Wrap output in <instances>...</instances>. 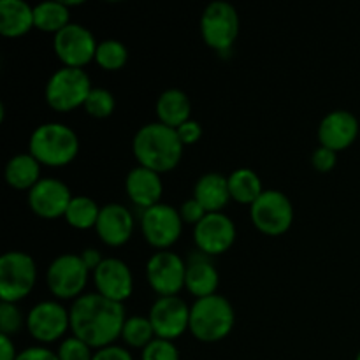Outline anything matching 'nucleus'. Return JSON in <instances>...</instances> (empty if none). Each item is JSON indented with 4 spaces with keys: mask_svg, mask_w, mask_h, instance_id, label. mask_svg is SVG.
<instances>
[{
    "mask_svg": "<svg viewBox=\"0 0 360 360\" xmlns=\"http://www.w3.org/2000/svg\"><path fill=\"white\" fill-rule=\"evenodd\" d=\"M129 60V49L118 39H104L98 42L95 62L104 70H120Z\"/></svg>",
    "mask_w": 360,
    "mask_h": 360,
    "instance_id": "30",
    "label": "nucleus"
},
{
    "mask_svg": "<svg viewBox=\"0 0 360 360\" xmlns=\"http://www.w3.org/2000/svg\"><path fill=\"white\" fill-rule=\"evenodd\" d=\"M70 333L94 350L115 345L122 338L127 313L123 304L105 299L98 292L83 294L70 306Z\"/></svg>",
    "mask_w": 360,
    "mask_h": 360,
    "instance_id": "1",
    "label": "nucleus"
},
{
    "mask_svg": "<svg viewBox=\"0 0 360 360\" xmlns=\"http://www.w3.org/2000/svg\"><path fill=\"white\" fill-rule=\"evenodd\" d=\"M94 354V348L88 347L84 341L72 336V334L69 338H63L58 345V350H56L60 360H91Z\"/></svg>",
    "mask_w": 360,
    "mask_h": 360,
    "instance_id": "33",
    "label": "nucleus"
},
{
    "mask_svg": "<svg viewBox=\"0 0 360 360\" xmlns=\"http://www.w3.org/2000/svg\"><path fill=\"white\" fill-rule=\"evenodd\" d=\"M176 132H178V137L183 143V146H192V144L199 143L200 137H202V125L197 120L190 118L188 122L179 125Z\"/></svg>",
    "mask_w": 360,
    "mask_h": 360,
    "instance_id": "37",
    "label": "nucleus"
},
{
    "mask_svg": "<svg viewBox=\"0 0 360 360\" xmlns=\"http://www.w3.org/2000/svg\"><path fill=\"white\" fill-rule=\"evenodd\" d=\"M97 46L98 41L95 39L94 32L84 25L74 23V21H70L63 30L53 35L55 55L65 67L83 69L91 60H95Z\"/></svg>",
    "mask_w": 360,
    "mask_h": 360,
    "instance_id": "12",
    "label": "nucleus"
},
{
    "mask_svg": "<svg viewBox=\"0 0 360 360\" xmlns=\"http://www.w3.org/2000/svg\"><path fill=\"white\" fill-rule=\"evenodd\" d=\"M35 28L46 34H58L70 23V7L63 0H48L34 6Z\"/></svg>",
    "mask_w": 360,
    "mask_h": 360,
    "instance_id": "27",
    "label": "nucleus"
},
{
    "mask_svg": "<svg viewBox=\"0 0 360 360\" xmlns=\"http://www.w3.org/2000/svg\"><path fill=\"white\" fill-rule=\"evenodd\" d=\"M155 338L157 336H155L153 326H151L148 316H141V315L127 316L125 323H123V330H122V340L127 347L144 350V348H146Z\"/></svg>",
    "mask_w": 360,
    "mask_h": 360,
    "instance_id": "29",
    "label": "nucleus"
},
{
    "mask_svg": "<svg viewBox=\"0 0 360 360\" xmlns=\"http://www.w3.org/2000/svg\"><path fill=\"white\" fill-rule=\"evenodd\" d=\"M218 285H220V273L214 267L210 255L193 250L186 259V276L185 288L195 299L207 297V295L218 294Z\"/></svg>",
    "mask_w": 360,
    "mask_h": 360,
    "instance_id": "20",
    "label": "nucleus"
},
{
    "mask_svg": "<svg viewBox=\"0 0 360 360\" xmlns=\"http://www.w3.org/2000/svg\"><path fill=\"white\" fill-rule=\"evenodd\" d=\"M28 153L34 155L41 165L63 167L79 153V137L65 123H41L30 134Z\"/></svg>",
    "mask_w": 360,
    "mask_h": 360,
    "instance_id": "3",
    "label": "nucleus"
},
{
    "mask_svg": "<svg viewBox=\"0 0 360 360\" xmlns=\"http://www.w3.org/2000/svg\"><path fill=\"white\" fill-rule=\"evenodd\" d=\"M238 9L227 0H213L207 4L200 16V35L206 46L218 51L220 55H227L234 46L239 35Z\"/></svg>",
    "mask_w": 360,
    "mask_h": 360,
    "instance_id": "6",
    "label": "nucleus"
},
{
    "mask_svg": "<svg viewBox=\"0 0 360 360\" xmlns=\"http://www.w3.org/2000/svg\"><path fill=\"white\" fill-rule=\"evenodd\" d=\"M79 257L83 259L84 266L90 269V273H94V271L101 266L102 260H104V257H102V253L98 252L97 248H84L83 252L79 253Z\"/></svg>",
    "mask_w": 360,
    "mask_h": 360,
    "instance_id": "40",
    "label": "nucleus"
},
{
    "mask_svg": "<svg viewBox=\"0 0 360 360\" xmlns=\"http://www.w3.org/2000/svg\"><path fill=\"white\" fill-rule=\"evenodd\" d=\"M311 164L319 172H330L338 164V153L326 146H319L313 151Z\"/></svg>",
    "mask_w": 360,
    "mask_h": 360,
    "instance_id": "35",
    "label": "nucleus"
},
{
    "mask_svg": "<svg viewBox=\"0 0 360 360\" xmlns=\"http://www.w3.org/2000/svg\"><path fill=\"white\" fill-rule=\"evenodd\" d=\"M183 143L176 129L160 122H151L141 127L132 139V153L137 165L164 174L178 167L183 158Z\"/></svg>",
    "mask_w": 360,
    "mask_h": 360,
    "instance_id": "2",
    "label": "nucleus"
},
{
    "mask_svg": "<svg viewBox=\"0 0 360 360\" xmlns=\"http://www.w3.org/2000/svg\"><path fill=\"white\" fill-rule=\"evenodd\" d=\"M91 88L86 70L62 65L49 76L44 86V98L55 111L69 112L84 105Z\"/></svg>",
    "mask_w": 360,
    "mask_h": 360,
    "instance_id": "5",
    "label": "nucleus"
},
{
    "mask_svg": "<svg viewBox=\"0 0 360 360\" xmlns=\"http://www.w3.org/2000/svg\"><path fill=\"white\" fill-rule=\"evenodd\" d=\"M83 108L86 111V115H90L91 118L104 120L109 118L115 112L116 98L112 95V91H109L108 88L94 86Z\"/></svg>",
    "mask_w": 360,
    "mask_h": 360,
    "instance_id": "31",
    "label": "nucleus"
},
{
    "mask_svg": "<svg viewBox=\"0 0 360 360\" xmlns=\"http://www.w3.org/2000/svg\"><path fill=\"white\" fill-rule=\"evenodd\" d=\"M136 227L132 211L120 202H109L101 207L95 232L104 245L118 248L130 241Z\"/></svg>",
    "mask_w": 360,
    "mask_h": 360,
    "instance_id": "19",
    "label": "nucleus"
},
{
    "mask_svg": "<svg viewBox=\"0 0 360 360\" xmlns=\"http://www.w3.org/2000/svg\"><path fill=\"white\" fill-rule=\"evenodd\" d=\"M158 122L171 129H178L192 118V102L181 88H167L162 91L155 104Z\"/></svg>",
    "mask_w": 360,
    "mask_h": 360,
    "instance_id": "23",
    "label": "nucleus"
},
{
    "mask_svg": "<svg viewBox=\"0 0 360 360\" xmlns=\"http://www.w3.org/2000/svg\"><path fill=\"white\" fill-rule=\"evenodd\" d=\"M155 336L162 340L176 341L190 327V306L179 295L157 297L148 313Z\"/></svg>",
    "mask_w": 360,
    "mask_h": 360,
    "instance_id": "14",
    "label": "nucleus"
},
{
    "mask_svg": "<svg viewBox=\"0 0 360 360\" xmlns=\"http://www.w3.org/2000/svg\"><path fill=\"white\" fill-rule=\"evenodd\" d=\"M186 260L171 250L155 252L146 262L148 285L158 297L178 295L185 288Z\"/></svg>",
    "mask_w": 360,
    "mask_h": 360,
    "instance_id": "13",
    "label": "nucleus"
},
{
    "mask_svg": "<svg viewBox=\"0 0 360 360\" xmlns=\"http://www.w3.org/2000/svg\"><path fill=\"white\" fill-rule=\"evenodd\" d=\"M72 197V192L62 179L42 176L41 181L28 192L27 200L34 214L44 220H55V218L65 217Z\"/></svg>",
    "mask_w": 360,
    "mask_h": 360,
    "instance_id": "16",
    "label": "nucleus"
},
{
    "mask_svg": "<svg viewBox=\"0 0 360 360\" xmlns=\"http://www.w3.org/2000/svg\"><path fill=\"white\" fill-rule=\"evenodd\" d=\"M294 204L281 190H264L262 195L250 206L253 225L266 236H281L294 224Z\"/></svg>",
    "mask_w": 360,
    "mask_h": 360,
    "instance_id": "9",
    "label": "nucleus"
},
{
    "mask_svg": "<svg viewBox=\"0 0 360 360\" xmlns=\"http://www.w3.org/2000/svg\"><path fill=\"white\" fill-rule=\"evenodd\" d=\"M90 274L79 253H62L48 266L46 285L56 301H76L83 295Z\"/></svg>",
    "mask_w": 360,
    "mask_h": 360,
    "instance_id": "8",
    "label": "nucleus"
},
{
    "mask_svg": "<svg viewBox=\"0 0 360 360\" xmlns=\"http://www.w3.org/2000/svg\"><path fill=\"white\" fill-rule=\"evenodd\" d=\"M179 350L174 341L155 338L144 350H141V360H179Z\"/></svg>",
    "mask_w": 360,
    "mask_h": 360,
    "instance_id": "34",
    "label": "nucleus"
},
{
    "mask_svg": "<svg viewBox=\"0 0 360 360\" xmlns=\"http://www.w3.org/2000/svg\"><path fill=\"white\" fill-rule=\"evenodd\" d=\"M27 329L42 347L55 343L70 329V311L56 299H46L32 306L27 315Z\"/></svg>",
    "mask_w": 360,
    "mask_h": 360,
    "instance_id": "11",
    "label": "nucleus"
},
{
    "mask_svg": "<svg viewBox=\"0 0 360 360\" xmlns=\"http://www.w3.org/2000/svg\"><path fill=\"white\" fill-rule=\"evenodd\" d=\"M27 326V319L14 302H0V334L14 336Z\"/></svg>",
    "mask_w": 360,
    "mask_h": 360,
    "instance_id": "32",
    "label": "nucleus"
},
{
    "mask_svg": "<svg viewBox=\"0 0 360 360\" xmlns=\"http://www.w3.org/2000/svg\"><path fill=\"white\" fill-rule=\"evenodd\" d=\"M91 278L98 294L120 304H123L134 292L132 271L129 264L116 257H105L101 266L91 273Z\"/></svg>",
    "mask_w": 360,
    "mask_h": 360,
    "instance_id": "17",
    "label": "nucleus"
},
{
    "mask_svg": "<svg viewBox=\"0 0 360 360\" xmlns=\"http://www.w3.org/2000/svg\"><path fill=\"white\" fill-rule=\"evenodd\" d=\"M229 179V192H231V199L239 204H246L252 206L264 192L262 179L257 174L253 169L239 167L234 169L231 174L227 176Z\"/></svg>",
    "mask_w": 360,
    "mask_h": 360,
    "instance_id": "26",
    "label": "nucleus"
},
{
    "mask_svg": "<svg viewBox=\"0 0 360 360\" xmlns=\"http://www.w3.org/2000/svg\"><path fill=\"white\" fill-rule=\"evenodd\" d=\"M359 129V120L354 112L347 109H334L322 118L316 130V137H319L320 146L340 153L355 143Z\"/></svg>",
    "mask_w": 360,
    "mask_h": 360,
    "instance_id": "18",
    "label": "nucleus"
},
{
    "mask_svg": "<svg viewBox=\"0 0 360 360\" xmlns=\"http://www.w3.org/2000/svg\"><path fill=\"white\" fill-rule=\"evenodd\" d=\"M125 192L137 207L143 211L148 210L160 202L162 193H164L162 174L143 165H136L130 169L125 178Z\"/></svg>",
    "mask_w": 360,
    "mask_h": 360,
    "instance_id": "21",
    "label": "nucleus"
},
{
    "mask_svg": "<svg viewBox=\"0 0 360 360\" xmlns=\"http://www.w3.org/2000/svg\"><path fill=\"white\" fill-rule=\"evenodd\" d=\"M20 352L16 350L13 338L0 334V360H16Z\"/></svg>",
    "mask_w": 360,
    "mask_h": 360,
    "instance_id": "41",
    "label": "nucleus"
},
{
    "mask_svg": "<svg viewBox=\"0 0 360 360\" xmlns=\"http://www.w3.org/2000/svg\"><path fill=\"white\" fill-rule=\"evenodd\" d=\"M238 229L225 213H207L193 227V243L197 250L210 257L221 255L232 248Z\"/></svg>",
    "mask_w": 360,
    "mask_h": 360,
    "instance_id": "15",
    "label": "nucleus"
},
{
    "mask_svg": "<svg viewBox=\"0 0 360 360\" xmlns=\"http://www.w3.org/2000/svg\"><path fill=\"white\" fill-rule=\"evenodd\" d=\"M101 207L102 206H98L97 200L91 199V197L74 195L63 218L72 229L88 231V229H95V225H97Z\"/></svg>",
    "mask_w": 360,
    "mask_h": 360,
    "instance_id": "28",
    "label": "nucleus"
},
{
    "mask_svg": "<svg viewBox=\"0 0 360 360\" xmlns=\"http://www.w3.org/2000/svg\"><path fill=\"white\" fill-rule=\"evenodd\" d=\"M4 176L11 188L30 192L42 179L41 162L30 153H18L7 160Z\"/></svg>",
    "mask_w": 360,
    "mask_h": 360,
    "instance_id": "25",
    "label": "nucleus"
},
{
    "mask_svg": "<svg viewBox=\"0 0 360 360\" xmlns=\"http://www.w3.org/2000/svg\"><path fill=\"white\" fill-rule=\"evenodd\" d=\"M193 199L207 211V213H221L231 202L229 179L221 172H206L193 185Z\"/></svg>",
    "mask_w": 360,
    "mask_h": 360,
    "instance_id": "22",
    "label": "nucleus"
},
{
    "mask_svg": "<svg viewBox=\"0 0 360 360\" xmlns=\"http://www.w3.org/2000/svg\"><path fill=\"white\" fill-rule=\"evenodd\" d=\"M37 266L30 253L11 250L0 257V301H23L35 287Z\"/></svg>",
    "mask_w": 360,
    "mask_h": 360,
    "instance_id": "7",
    "label": "nucleus"
},
{
    "mask_svg": "<svg viewBox=\"0 0 360 360\" xmlns=\"http://www.w3.org/2000/svg\"><path fill=\"white\" fill-rule=\"evenodd\" d=\"M91 360H134V357L125 347L109 345V347L101 348V350H95L94 359Z\"/></svg>",
    "mask_w": 360,
    "mask_h": 360,
    "instance_id": "38",
    "label": "nucleus"
},
{
    "mask_svg": "<svg viewBox=\"0 0 360 360\" xmlns=\"http://www.w3.org/2000/svg\"><path fill=\"white\" fill-rule=\"evenodd\" d=\"M236 311L225 295L213 294L195 299L190 306V334L202 343H218L232 333Z\"/></svg>",
    "mask_w": 360,
    "mask_h": 360,
    "instance_id": "4",
    "label": "nucleus"
},
{
    "mask_svg": "<svg viewBox=\"0 0 360 360\" xmlns=\"http://www.w3.org/2000/svg\"><path fill=\"white\" fill-rule=\"evenodd\" d=\"M16 360H60L56 352L49 350V348L42 347V345H35V347H28L18 354Z\"/></svg>",
    "mask_w": 360,
    "mask_h": 360,
    "instance_id": "39",
    "label": "nucleus"
},
{
    "mask_svg": "<svg viewBox=\"0 0 360 360\" xmlns=\"http://www.w3.org/2000/svg\"><path fill=\"white\" fill-rule=\"evenodd\" d=\"M355 360H360V350H359V354H357V357H355Z\"/></svg>",
    "mask_w": 360,
    "mask_h": 360,
    "instance_id": "42",
    "label": "nucleus"
},
{
    "mask_svg": "<svg viewBox=\"0 0 360 360\" xmlns=\"http://www.w3.org/2000/svg\"><path fill=\"white\" fill-rule=\"evenodd\" d=\"M141 232L157 252L169 250L178 243L183 232V218L178 207L158 202L141 213Z\"/></svg>",
    "mask_w": 360,
    "mask_h": 360,
    "instance_id": "10",
    "label": "nucleus"
},
{
    "mask_svg": "<svg viewBox=\"0 0 360 360\" xmlns=\"http://www.w3.org/2000/svg\"><path fill=\"white\" fill-rule=\"evenodd\" d=\"M178 210H179V214H181V218H183V224L193 225V227H195V225L199 224V221L207 214V211L204 210V207L200 206V204L197 202L193 197L186 199L185 202L178 207Z\"/></svg>",
    "mask_w": 360,
    "mask_h": 360,
    "instance_id": "36",
    "label": "nucleus"
},
{
    "mask_svg": "<svg viewBox=\"0 0 360 360\" xmlns=\"http://www.w3.org/2000/svg\"><path fill=\"white\" fill-rule=\"evenodd\" d=\"M35 28L34 6L25 0L0 2V34L4 37H21Z\"/></svg>",
    "mask_w": 360,
    "mask_h": 360,
    "instance_id": "24",
    "label": "nucleus"
}]
</instances>
